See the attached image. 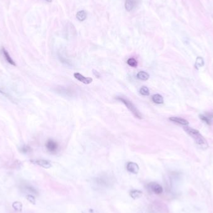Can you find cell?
I'll return each instance as SVG.
<instances>
[{"instance_id": "obj_1", "label": "cell", "mask_w": 213, "mask_h": 213, "mask_svg": "<svg viewBox=\"0 0 213 213\" xmlns=\"http://www.w3.org/2000/svg\"><path fill=\"white\" fill-rule=\"evenodd\" d=\"M185 132L188 133L191 137L193 138L195 143L202 149H205L208 148L209 145L206 140L202 136V135L199 132V131L194 129L189 126H184L183 127Z\"/></svg>"}, {"instance_id": "obj_2", "label": "cell", "mask_w": 213, "mask_h": 213, "mask_svg": "<svg viewBox=\"0 0 213 213\" xmlns=\"http://www.w3.org/2000/svg\"><path fill=\"white\" fill-rule=\"evenodd\" d=\"M116 99L119 100L120 102H122L123 103H124L125 105L128 108V109L132 112L133 115L136 118H138L139 119L142 118V115L140 113V112L138 110V108L135 107V105L128 99L122 97H118L116 98Z\"/></svg>"}, {"instance_id": "obj_3", "label": "cell", "mask_w": 213, "mask_h": 213, "mask_svg": "<svg viewBox=\"0 0 213 213\" xmlns=\"http://www.w3.org/2000/svg\"><path fill=\"white\" fill-rule=\"evenodd\" d=\"M45 146H46L47 150L49 153H52V154L56 153L58 151L59 149L58 143L52 139L48 140L46 141V144H45Z\"/></svg>"}, {"instance_id": "obj_4", "label": "cell", "mask_w": 213, "mask_h": 213, "mask_svg": "<svg viewBox=\"0 0 213 213\" xmlns=\"http://www.w3.org/2000/svg\"><path fill=\"white\" fill-rule=\"evenodd\" d=\"M148 189L156 194H160L163 191V187L157 183H150L148 185Z\"/></svg>"}, {"instance_id": "obj_5", "label": "cell", "mask_w": 213, "mask_h": 213, "mask_svg": "<svg viewBox=\"0 0 213 213\" xmlns=\"http://www.w3.org/2000/svg\"><path fill=\"white\" fill-rule=\"evenodd\" d=\"M31 162L33 164H37V165L40 166L44 168H49L52 166V164L49 161L46 160H31Z\"/></svg>"}, {"instance_id": "obj_6", "label": "cell", "mask_w": 213, "mask_h": 213, "mask_svg": "<svg viewBox=\"0 0 213 213\" xmlns=\"http://www.w3.org/2000/svg\"><path fill=\"white\" fill-rule=\"evenodd\" d=\"M74 76L77 80L82 82V83H84L85 84H89L93 81V79L91 77H85L84 76H82V75L80 74V73H78V72L74 73Z\"/></svg>"}, {"instance_id": "obj_7", "label": "cell", "mask_w": 213, "mask_h": 213, "mask_svg": "<svg viewBox=\"0 0 213 213\" xmlns=\"http://www.w3.org/2000/svg\"><path fill=\"white\" fill-rule=\"evenodd\" d=\"M126 170L130 173L133 174H137L139 171V166L136 163L128 162L126 164Z\"/></svg>"}, {"instance_id": "obj_8", "label": "cell", "mask_w": 213, "mask_h": 213, "mask_svg": "<svg viewBox=\"0 0 213 213\" xmlns=\"http://www.w3.org/2000/svg\"><path fill=\"white\" fill-rule=\"evenodd\" d=\"M137 6V0H126L125 7L127 11H132Z\"/></svg>"}, {"instance_id": "obj_9", "label": "cell", "mask_w": 213, "mask_h": 213, "mask_svg": "<svg viewBox=\"0 0 213 213\" xmlns=\"http://www.w3.org/2000/svg\"><path fill=\"white\" fill-rule=\"evenodd\" d=\"M169 119H170V120H171V122H173L176 123H178V124L181 125L183 126H187L189 124L188 122L186 120L182 118L176 117H171Z\"/></svg>"}, {"instance_id": "obj_10", "label": "cell", "mask_w": 213, "mask_h": 213, "mask_svg": "<svg viewBox=\"0 0 213 213\" xmlns=\"http://www.w3.org/2000/svg\"><path fill=\"white\" fill-rule=\"evenodd\" d=\"M1 51H2V52H3V55H4V57H5V59H6V61L7 62H8V63L9 64L12 65V66H16V63L14 62V61H13V59L11 57V56H10V55L9 54L8 52H7V51H6V50L4 48V47L2 48Z\"/></svg>"}, {"instance_id": "obj_11", "label": "cell", "mask_w": 213, "mask_h": 213, "mask_svg": "<svg viewBox=\"0 0 213 213\" xmlns=\"http://www.w3.org/2000/svg\"><path fill=\"white\" fill-rule=\"evenodd\" d=\"M213 118V112L211 113H206V115H201L200 118L202 120L205 122L208 125L211 124V119Z\"/></svg>"}, {"instance_id": "obj_12", "label": "cell", "mask_w": 213, "mask_h": 213, "mask_svg": "<svg viewBox=\"0 0 213 213\" xmlns=\"http://www.w3.org/2000/svg\"><path fill=\"white\" fill-rule=\"evenodd\" d=\"M87 13H86V11H84V10H81V11H79L77 13V14H76V18L77 20L79 21H84L86 20V18H87Z\"/></svg>"}, {"instance_id": "obj_13", "label": "cell", "mask_w": 213, "mask_h": 213, "mask_svg": "<svg viewBox=\"0 0 213 213\" xmlns=\"http://www.w3.org/2000/svg\"><path fill=\"white\" fill-rule=\"evenodd\" d=\"M152 100L153 102L157 104H162L164 102L163 97L160 94H155L152 96Z\"/></svg>"}, {"instance_id": "obj_14", "label": "cell", "mask_w": 213, "mask_h": 213, "mask_svg": "<svg viewBox=\"0 0 213 213\" xmlns=\"http://www.w3.org/2000/svg\"><path fill=\"white\" fill-rule=\"evenodd\" d=\"M149 77V74L147 72H145V71H140V72H138L137 74V78L141 80L144 81L147 80Z\"/></svg>"}, {"instance_id": "obj_15", "label": "cell", "mask_w": 213, "mask_h": 213, "mask_svg": "<svg viewBox=\"0 0 213 213\" xmlns=\"http://www.w3.org/2000/svg\"><path fill=\"white\" fill-rule=\"evenodd\" d=\"M130 195L133 199H138L142 195V192L140 190L138 189H135L131 191L130 193Z\"/></svg>"}, {"instance_id": "obj_16", "label": "cell", "mask_w": 213, "mask_h": 213, "mask_svg": "<svg viewBox=\"0 0 213 213\" xmlns=\"http://www.w3.org/2000/svg\"><path fill=\"white\" fill-rule=\"evenodd\" d=\"M19 150H20L21 153H23V154H26V153L31 152L32 151V148L29 145H24L21 146V147L19 148Z\"/></svg>"}, {"instance_id": "obj_17", "label": "cell", "mask_w": 213, "mask_h": 213, "mask_svg": "<svg viewBox=\"0 0 213 213\" xmlns=\"http://www.w3.org/2000/svg\"><path fill=\"white\" fill-rule=\"evenodd\" d=\"M12 206L15 211H18V212H21L22 211V204L21 202H19V201L14 202L12 204Z\"/></svg>"}, {"instance_id": "obj_18", "label": "cell", "mask_w": 213, "mask_h": 213, "mask_svg": "<svg viewBox=\"0 0 213 213\" xmlns=\"http://www.w3.org/2000/svg\"><path fill=\"white\" fill-rule=\"evenodd\" d=\"M204 60L203 57H197L196 61L195 63V67L196 68H199V67H201L204 66Z\"/></svg>"}, {"instance_id": "obj_19", "label": "cell", "mask_w": 213, "mask_h": 213, "mask_svg": "<svg viewBox=\"0 0 213 213\" xmlns=\"http://www.w3.org/2000/svg\"><path fill=\"white\" fill-rule=\"evenodd\" d=\"M140 94L144 96H148L149 95V91L147 87H145V86H143L142 87L140 90Z\"/></svg>"}, {"instance_id": "obj_20", "label": "cell", "mask_w": 213, "mask_h": 213, "mask_svg": "<svg viewBox=\"0 0 213 213\" xmlns=\"http://www.w3.org/2000/svg\"><path fill=\"white\" fill-rule=\"evenodd\" d=\"M127 64H128L130 66L132 67H137L138 66L137 61L134 58L128 59L127 60Z\"/></svg>"}, {"instance_id": "obj_21", "label": "cell", "mask_w": 213, "mask_h": 213, "mask_svg": "<svg viewBox=\"0 0 213 213\" xmlns=\"http://www.w3.org/2000/svg\"><path fill=\"white\" fill-rule=\"evenodd\" d=\"M26 189L27 191H28L29 192H30L31 193H33V194H38V192H37V191L34 188V187L31 186H27L26 187Z\"/></svg>"}, {"instance_id": "obj_22", "label": "cell", "mask_w": 213, "mask_h": 213, "mask_svg": "<svg viewBox=\"0 0 213 213\" xmlns=\"http://www.w3.org/2000/svg\"><path fill=\"white\" fill-rule=\"evenodd\" d=\"M26 199H27L29 202H30V203L33 204H36L35 197H34L33 196L31 195V194H28V195L26 196Z\"/></svg>"}, {"instance_id": "obj_23", "label": "cell", "mask_w": 213, "mask_h": 213, "mask_svg": "<svg viewBox=\"0 0 213 213\" xmlns=\"http://www.w3.org/2000/svg\"><path fill=\"white\" fill-rule=\"evenodd\" d=\"M0 93H1V94H3V95H5V97H7V98H8L9 99H10V100H11V97H10V96H9V95H8V94H7V93H6V92H3V91H1V89H0Z\"/></svg>"}, {"instance_id": "obj_24", "label": "cell", "mask_w": 213, "mask_h": 213, "mask_svg": "<svg viewBox=\"0 0 213 213\" xmlns=\"http://www.w3.org/2000/svg\"><path fill=\"white\" fill-rule=\"evenodd\" d=\"M93 74H94L95 75V76H97V77H100V73H99L98 72H97V71H96V70H93Z\"/></svg>"}, {"instance_id": "obj_25", "label": "cell", "mask_w": 213, "mask_h": 213, "mask_svg": "<svg viewBox=\"0 0 213 213\" xmlns=\"http://www.w3.org/2000/svg\"><path fill=\"white\" fill-rule=\"evenodd\" d=\"M45 1H46L49 2V3H51L52 0H45Z\"/></svg>"}]
</instances>
